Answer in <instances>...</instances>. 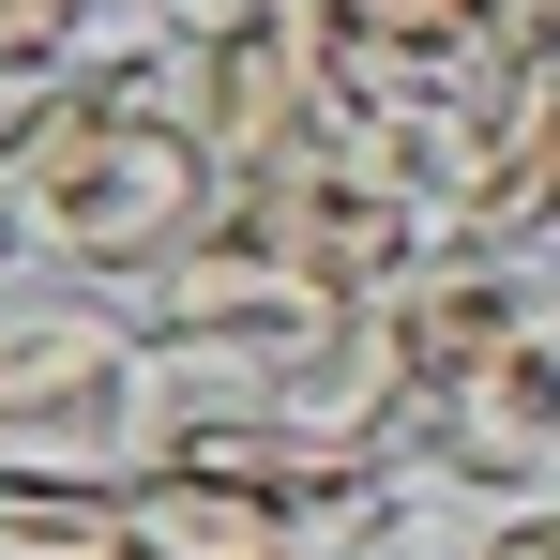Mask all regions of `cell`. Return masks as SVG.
Listing matches in <instances>:
<instances>
[{
	"mask_svg": "<svg viewBox=\"0 0 560 560\" xmlns=\"http://www.w3.org/2000/svg\"><path fill=\"white\" fill-rule=\"evenodd\" d=\"M0 560H137V500L121 485H31V469H0Z\"/></svg>",
	"mask_w": 560,
	"mask_h": 560,
	"instance_id": "30bf717a",
	"label": "cell"
},
{
	"mask_svg": "<svg viewBox=\"0 0 560 560\" xmlns=\"http://www.w3.org/2000/svg\"><path fill=\"white\" fill-rule=\"evenodd\" d=\"M530 303H546V288H530V258H500V243H424V258L364 303V349H378V378L424 409V440H440V394H455Z\"/></svg>",
	"mask_w": 560,
	"mask_h": 560,
	"instance_id": "5b68a950",
	"label": "cell"
},
{
	"mask_svg": "<svg viewBox=\"0 0 560 560\" xmlns=\"http://www.w3.org/2000/svg\"><path fill=\"white\" fill-rule=\"evenodd\" d=\"M455 243H500V258L560 243V46H500V77H485V152H469V212H455Z\"/></svg>",
	"mask_w": 560,
	"mask_h": 560,
	"instance_id": "ba28073f",
	"label": "cell"
},
{
	"mask_svg": "<svg viewBox=\"0 0 560 560\" xmlns=\"http://www.w3.org/2000/svg\"><path fill=\"white\" fill-rule=\"evenodd\" d=\"M212 137L183 106V46L137 15L92 31V61H61L46 92H0V228L31 243V273L77 288H137L212 228Z\"/></svg>",
	"mask_w": 560,
	"mask_h": 560,
	"instance_id": "6da1fadb",
	"label": "cell"
},
{
	"mask_svg": "<svg viewBox=\"0 0 560 560\" xmlns=\"http://www.w3.org/2000/svg\"><path fill=\"white\" fill-rule=\"evenodd\" d=\"M424 469H440L455 500H546V485H560V288L440 394Z\"/></svg>",
	"mask_w": 560,
	"mask_h": 560,
	"instance_id": "8992f818",
	"label": "cell"
},
{
	"mask_svg": "<svg viewBox=\"0 0 560 560\" xmlns=\"http://www.w3.org/2000/svg\"><path fill=\"white\" fill-rule=\"evenodd\" d=\"M15 273H31V243H15V228H0V288H15Z\"/></svg>",
	"mask_w": 560,
	"mask_h": 560,
	"instance_id": "5bb4252c",
	"label": "cell"
},
{
	"mask_svg": "<svg viewBox=\"0 0 560 560\" xmlns=\"http://www.w3.org/2000/svg\"><path fill=\"white\" fill-rule=\"evenodd\" d=\"M318 15H334L349 106H378V92H485V77H500L485 0H318Z\"/></svg>",
	"mask_w": 560,
	"mask_h": 560,
	"instance_id": "9c48e42d",
	"label": "cell"
},
{
	"mask_svg": "<svg viewBox=\"0 0 560 560\" xmlns=\"http://www.w3.org/2000/svg\"><path fill=\"white\" fill-rule=\"evenodd\" d=\"M258 15H288V0H152V31H167V46H243Z\"/></svg>",
	"mask_w": 560,
	"mask_h": 560,
	"instance_id": "7c38bea8",
	"label": "cell"
},
{
	"mask_svg": "<svg viewBox=\"0 0 560 560\" xmlns=\"http://www.w3.org/2000/svg\"><path fill=\"white\" fill-rule=\"evenodd\" d=\"M183 106H197V137H212L228 183H273V167H303V152H334V137H349L334 15L288 0V15H258L243 46H183Z\"/></svg>",
	"mask_w": 560,
	"mask_h": 560,
	"instance_id": "3957f363",
	"label": "cell"
},
{
	"mask_svg": "<svg viewBox=\"0 0 560 560\" xmlns=\"http://www.w3.org/2000/svg\"><path fill=\"white\" fill-rule=\"evenodd\" d=\"M485 31L500 46H560V0H485Z\"/></svg>",
	"mask_w": 560,
	"mask_h": 560,
	"instance_id": "4fadbf2b",
	"label": "cell"
},
{
	"mask_svg": "<svg viewBox=\"0 0 560 560\" xmlns=\"http://www.w3.org/2000/svg\"><path fill=\"white\" fill-rule=\"evenodd\" d=\"M121 303H137V334H212V349H258V364H318V349L364 318V303H334L318 273H288L228 197H212V228H197L183 258H167V273H137Z\"/></svg>",
	"mask_w": 560,
	"mask_h": 560,
	"instance_id": "277c9868",
	"label": "cell"
},
{
	"mask_svg": "<svg viewBox=\"0 0 560 560\" xmlns=\"http://www.w3.org/2000/svg\"><path fill=\"white\" fill-rule=\"evenodd\" d=\"M106 0H0V92H46L61 61H92Z\"/></svg>",
	"mask_w": 560,
	"mask_h": 560,
	"instance_id": "8fae6325",
	"label": "cell"
},
{
	"mask_svg": "<svg viewBox=\"0 0 560 560\" xmlns=\"http://www.w3.org/2000/svg\"><path fill=\"white\" fill-rule=\"evenodd\" d=\"M228 212L273 243L288 273H318L334 303H378V288L440 243L394 183H364V167H349V137H334V152H303V167H273V183H228Z\"/></svg>",
	"mask_w": 560,
	"mask_h": 560,
	"instance_id": "52a82bcc",
	"label": "cell"
},
{
	"mask_svg": "<svg viewBox=\"0 0 560 560\" xmlns=\"http://www.w3.org/2000/svg\"><path fill=\"white\" fill-rule=\"evenodd\" d=\"M152 455V334L121 288L15 273L0 288V469L31 485H137Z\"/></svg>",
	"mask_w": 560,
	"mask_h": 560,
	"instance_id": "7a4b0ae2",
	"label": "cell"
}]
</instances>
